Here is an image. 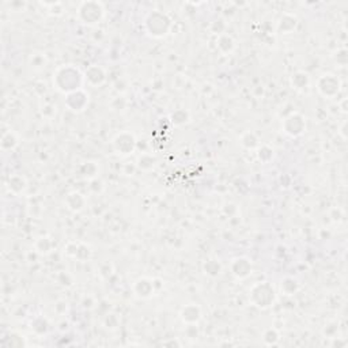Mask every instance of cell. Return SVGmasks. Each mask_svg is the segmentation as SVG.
I'll return each mask as SVG.
<instances>
[{"label":"cell","instance_id":"obj_1","mask_svg":"<svg viewBox=\"0 0 348 348\" xmlns=\"http://www.w3.org/2000/svg\"><path fill=\"white\" fill-rule=\"evenodd\" d=\"M78 14L83 24H97L104 16V6L100 2H83L78 8Z\"/></svg>","mask_w":348,"mask_h":348},{"label":"cell","instance_id":"obj_2","mask_svg":"<svg viewBox=\"0 0 348 348\" xmlns=\"http://www.w3.org/2000/svg\"><path fill=\"white\" fill-rule=\"evenodd\" d=\"M274 298H275L274 288L268 283L257 284L252 290V300L260 308H268L274 302Z\"/></svg>","mask_w":348,"mask_h":348},{"label":"cell","instance_id":"obj_3","mask_svg":"<svg viewBox=\"0 0 348 348\" xmlns=\"http://www.w3.org/2000/svg\"><path fill=\"white\" fill-rule=\"evenodd\" d=\"M318 90L325 97H334L340 90V80L334 75H322L318 80Z\"/></svg>","mask_w":348,"mask_h":348},{"label":"cell","instance_id":"obj_4","mask_svg":"<svg viewBox=\"0 0 348 348\" xmlns=\"http://www.w3.org/2000/svg\"><path fill=\"white\" fill-rule=\"evenodd\" d=\"M113 143H114L116 150L120 151V154L122 155H128L135 150V138L130 135V134H126V132L117 136Z\"/></svg>","mask_w":348,"mask_h":348},{"label":"cell","instance_id":"obj_5","mask_svg":"<svg viewBox=\"0 0 348 348\" xmlns=\"http://www.w3.org/2000/svg\"><path fill=\"white\" fill-rule=\"evenodd\" d=\"M284 132L290 136L300 135L304 130V117L300 114H291L284 122Z\"/></svg>","mask_w":348,"mask_h":348},{"label":"cell","instance_id":"obj_6","mask_svg":"<svg viewBox=\"0 0 348 348\" xmlns=\"http://www.w3.org/2000/svg\"><path fill=\"white\" fill-rule=\"evenodd\" d=\"M147 22H154V24H151V34H156V28H160V36H164V34H166V32L169 30V26H170V20L164 16V15L160 14V12H154V14H151L148 18H147ZM147 26H150V24H147Z\"/></svg>","mask_w":348,"mask_h":348},{"label":"cell","instance_id":"obj_7","mask_svg":"<svg viewBox=\"0 0 348 348\" xmlns=\"http://www.w3.org/2000/svg\"><path fill=\"white\" fill-rule=\"evenodd\" d=\"M232 271L237 278L244 279L252 274V262L245 257L234 258L232 262Z\"/></svg>","mask_w":348,"mask_h":348},{"label":"cell","instance_id":"obj_8","mask_svg":"<svg viewBox=\"0 0 348 348\" xmlns=\"http://www.w3.org/2000/svg\"><path fill=\"white\" fill-rule=\"evenodd\" d=\"M181 316H182V320L186 321V322H196L200 318V309H198L196 304H190L182 309Z\"/></svg>","mask_w":348,"mask_h":348},{"label":"cell","instance_id":"obj_9","mask_svg":"<svg viewBox=\"0 0 348 348\" xmlns=\"http://www.w3.org/2000/svg\"><path fill=\"white\" fill-rule=\"evenodd\" d=\"M86 78L92 84L97 86V84H101L105 80V72L100 67H90L86 72Z\"/></svg>","mask_w":348,"mask_h":348},{"label":"cell","instance_id":"obj_10","mask_svg":"<svg viewBox=\"0 0 348 348\" xmlns=\"http://www.w3.org/2000/svg\"><path fill=\"white\" fill-rule=\"evenodd\" d=\"M136 284L140 286V290L138 288L136 291V295L138 296H142V298H147L152 294V283L147 279H140V280L136 282Z\"/></svg>","mask_w":348,"mask_h":348},{"label":"cell","instance_id":"obj_11","mask_svg":"<svg viewBox=\"0 0 348 348\" xmlns=\"http://www.w3.org/2000/svg\"><path fill=\"white\" fill-rule=\"evenodd\" d=\"M68 198H72L74 203H68V208L72 210V211H79L82 210L83 204H84V198H82V194H76V192H72V194H68Z\"/></svg>","mask_w":348,"mask_h":348},{"label":"cell","instance_id":"obj_12","mask_svg":"<svg viewBox=\"0 0 348 348\" xmlns=\"http://www.w3.org/2000/svg\"><path fill=\"white\" fill-rule=\"evenodd\" d=\"M282 290L284 291L287 295H292L295 291L298 290V283L294 279L287 278L284 282H282Z\"/></svg>","mask_w":348,"mask_h":348},{"label":"cell","instance_id":"obj_13","mask_svg":"<svg viewBox=\"0 0 348 348\" xmlns=\"http://www.w3.org/2000/svg\"><path fill=\"white\" fill-rule=\"evenodd\" d=\"M219 272H220V266L218 264L216 261L214 262V261L211 260L206 264V274H208V275L216 276L219 275Z\"/></svg>","mask_w":348,"mask_h":348},{"label":"cell","instance_id":"obj_14","mask_svg":"<svg viewBox=\"0 0 348 348\" xmlns=\"http://www.w3.org/2000/svg\"><path fill=\"white\" fill-rule=\"evenodd\" d=\"M223 45L226 46V50L224 52H230L232 48H234V41H232V38L230 37V36H222L220 38H219V48H222Z\"/></svg>","mask_w":348,"mask_h":348}]
</instances>
